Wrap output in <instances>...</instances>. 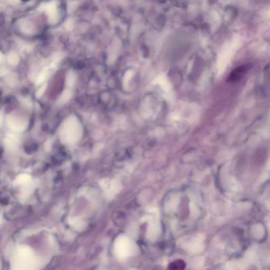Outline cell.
Returning <instances> with one entry per match:
<instances>
[{
    "label": "cell",
    "instance_id": "1",
    "mask_svg": "<svg viewBox=\"0 0 270 270\" xmlns=\"http://www.w3.org/2000/svg\"><path fill=\"white\" fill-rule=\"evenodd\" d=\"M80 128L76 120H70L68 121V124L64 127V136H66V139H78L80 135Z\"/></svg>",
    "mask_w": 270,
    "mask_h": 270
},
{
    "label": "cell",
    "instance_id": "2",
    "mask_svg": "<svg viewBox=\"0 0 270 270\" xmlns=\"http://www.w3.org/2000/svg\"><path fill=\"white\" fill-rule=\"evenodd\" d=\"M249 70V66L242 65L234 69L229 74L227 80L229 82H236L240 80Z\"/></svg>",
    "mask_w": 270,
    "mask_h": 270
},
{
    "label": "cell",
    "instance_id": "3",
    "mask_svg": "<svg viewBox=\"0 0 270 270\" xmlns=\"http://www.w3.org/2000/svg\"><path fill=\"white\" fill-rule=\"evenodd\" d=\"M186 267V263L183 260H177L173 262L168 266V269L172 270H184Z\"/></svg>",
    "mask_w": 270,
    "mask_h": 270
},
{
    "label": "cell",
    "instance_id": "4",
    "mask_svg": "<svg viewBox=\"0 0 270 270\" xmlns=\"http://www.w3.org/2000/svg\"><path fill=\"white\" fill-rule=\"evenodd\" d=\"M25 150L28 153H31L36 150V145L31 144L25 146Z\"/></svg>",
    "mask_w": 270,
    "mask_h": 270
}]
</instances>
